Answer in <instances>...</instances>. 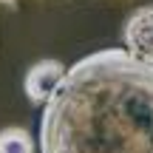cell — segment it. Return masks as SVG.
Wrapping results in <instances>:
<instances>
[{
  "label": "cell",
  "mask_w": 153,
  "mask_h": 153,
  "mask_svg": "<svg viewBox=\"0 0 153 153\" xmlns=\"http://www.w3.org/2000/svg\"><path fill=\"white\" fill-rule=\"evenodd\" d=\"M0 3H14V0H0Z\"/></svg>",
  "instance_id": "5"
},
{
  "label": "cell",
  "mask_w": 153,
  "mask_h": 153,
  "mask_svg": "<svg viewBox=\"0 0 153 153\" xmlns=\"http://www.w3.org/2000/svg\"><path fill=\"white\" fill-rule=\"evenodd\" d=\"M40 153H153V65L125 48L74 62L43 105Z\"/></svg>",
  "instance_id": "1"
},
{
  "label": "cell",
  "mask_w": 153,
  "mask_h": 153,
  "mask_svg": "<svg viewBox=\"0 0 153 153\" xmlns=\"http://www.w3.org/2000/svg\"><path fill=\"white\" fill-rule=\"evenodd\" d=\"M68 68L62 65L60 60H40L34 62L26 71V79H23V91H26L28 102L31 105H45L48 97L57 91V85L62 82Z\"/></svg>",
  "instance_id": "3"
},
{
  "label": "cell",
  "mask_w": 153,
  "mask_h": 153,
  "mask_svg": "<svg viewBox=\"0 0 153 153\" xmlns=\"http://www.w3.org/2000/svg\"><path fill=\"white\" fill-rule=\"evenodd\" d=\"M122 43L131 57L153 65V6H139L122 26Z\"/></svg>",
  "instance_id": "2"
},
{
  "label": "cell",
  "mask_w": 153,
  "mask_h": 153,
  "mask_svg": "<svg viewBox=\"0 0 153 153\" xmlns=\"http://www.w3.org/2000/svg\"><path fill=\"white\" fill-rule=\"evenodd\" d=\"M0 153H34V139L26 128H3L0 131Z\"/></svg>",
  "instance_id": "4"
}]
</instances>
